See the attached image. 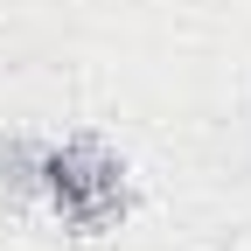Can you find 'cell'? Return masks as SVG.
Listing matches in <instances>:
<instances>
[{"mask_svg":"<svg viewBox=\"0 0 251 251\" xmlns=\"http://www.w3.org/2000/svg\"><path fill=\"white\" fill-rule=\"evenodd\" d=\"M35 196L77 237H105L133 216V168L105 140H42L35 147Z\"/></svg>","mask_w":251,"mask_h":251,"instance_id":"1","label":"cell"},{"mask_svg":"<svg viewBox=\"0 0 251 251\" xmlns=\"http://www.w3.org/2000/svg\"><path fill=\"white\" fill-rule=\"evenodd\" d=\"M35 147L42 140H0V196L7 202L35 196Z\"/></svg>","mask_w":251,"mask_h":251,"instance_id":"2","label":"cell"}]
</instances>
